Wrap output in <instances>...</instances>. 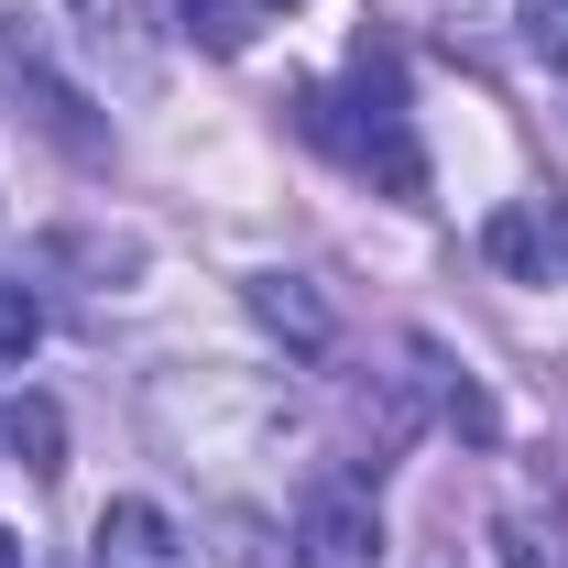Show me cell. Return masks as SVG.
Returning a JSON list of instances; mask_svg holds the SVG:
<instances>
[{"label": "cell", "mask_w": 568, "mask_h": 568, "mask_svg": "<svg viewBox=\"0 0 568 568\" xmlns=\"http://www.w3.org/2000/svg\"><path fill=\"white\" fill-rule=\"evenodd\" d=\"M525 44H536L547 67H568V0H525Z\"/></svg>", "instance_id": "cell-9"}, {"label": "cell", "mask_w": 568, "mask_h": 568, "mask_svg": "<svg viewBox=\"0 0 568 568\" xmlns=\"http://www.w3.org/2000/svg\"><path fill=\"white\" fill-rule=\"evenodd\" d=\"M88 568H186V536L164 503H110L88 536Z\"/></svg>", "instance_id": "cell-4"}, {"label": "cell", "mask_w": 568, "mask_h": 568, "mask_svg": "<svg viewBox=\"0 0 568 568\" xmlns=\"http://www.w3.org/2000/svg\"><path fill=\"white\" fill-rule=\"evenodd\" d=\"M252 317L274 339H295V351H328V306L306 295V274H252Z\"/></svg>", "instance_id": "cell-5"}, {"label": "cell", "mask_w": 568, "mask_h": 568, "mask_svg": "<svg viewBox=\"0 0 568 568\" xmlns=\"http://www.w3.org/2000/svg\"><path fill=\"white\" fill-rule=\"evenodd\" d=\"M295 558L306 568H383V514L361 481H317L295 503Z\"/></svg>", "instance_id": "cell-2"}, {"label": "cell", "mask_w": 568, "mask_h": 568, "mask_svg": "<svg viewBox=\"0 0 568 568\" xmlns=\"http://www.w3.org/2000/svg\"><path fill=\"white\" fill-rule=\"evenodd\" d=\"M0 448H11L22 470H67V459H55V448H67L55 405H11V416H0Z\"/></svg>", "instance_id": "cell-7"}, {"label": "cell", "mask_w": 568, "mask_h": 568, "mask_svg": "<svg viewBox=\"0 0 568 568\" xmlns=\"http://www.w3.org/2000/svg\"><path fill=\"white\" fill-rule=\"evenodd\" d=\"M295 121H306L317 142H339L383 197H426V153H416V110H405L394 44H361L339 88H306V99H295Z\"/></svg>", "instance_id": "cell-1"}, {"label": "cell", "mask_w": 568, "mask_h": 568, "mask_svg": "<svg viewBox=\"0 0 568 568\" xmlns=\"http://www.w3.org/2000/svg\"><path fill=\"white\" fill-rule=\"evenodd\" d=\"M0 568H33V558H22V536H11V525H0Z\"/></svg>", "instance_id": "cell-12"}, {"label": "cell", "mask_w": 568, "mask_h": 568, "mask_svg": "<svg viewBox=\"0 0 568 568\" xmlns=\"http://www.w3.org/2000/svg\"><path fill=\"white\" fill-rule=\"evenodd\" d=\"M481 263L514 284H558L568 274V197H503L481 219Z\"/></svg>", "instance_id": "cell-3"}, {"label": "cell", "mask_w": 568, "mask_h": 568, "mask_svg": "<svg viewBox=\"0 0 568 568\" xmlns=\"http://www.w3.org/2000/svg\"><path fill=\"white\" fill-rule=\"evenodd\" d=\"M175 22H186L209 55H241V44H252V22H263V0H175Z\"/></svg>", "instance_id": "cell-6"}, {"label": "cell", "mask_w": 568, "mask_h": 568, "mask_svg": "<svg viewBox=\"0 0 568 568\" xmlns=\"http://www.w3.org/2000/svg\"><path fill=\"white\" fill-rule=\"evenodd\" d=\"M77 22H88V44H99V55H110V44H121V33H132V0H77Z\"/></svg>", "instance_id": "cell-10"}, {"label": "cell", "mask_w": 568, "mask_h": 568, "mask_svg": "<svg viewBox=\"0 0 568 568\" xmlns=\"http://www.w3.org/2000/svg\"><path fill=\"white\" fill-rule=\"evenodd\" d=\"M493 547H503V568H547V547H536V536H525V525H503Z\"/></svg>", "instance_id": "cell-11"}, {"label": "cell", "mask_w": 568, "mask_h": 568, "mask_svg": "<svg viewBox=\"0 0 568 568\" xmlns=\"http://www.w3.org/2000/svg\"><path fill=\"white\" fill-rule=\"evenodd\" d=\"M33 339H44V306H33V284L0 274V372H22V361H33Z\"/></svg>", "instance_id": "cell-8"}]
</instances>
